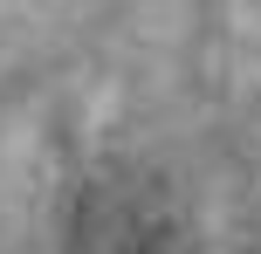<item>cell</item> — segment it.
Returning <instances> with one entry per match:
<instances>
[{
  "mask_svg": "<svg viewBox=\"0 0 261 254\" xmlns=\"http://www.w3.org/2000/svg\"><path fill=\"white\" fill-rule=\"evenodd\" d=\"M76 254H172V220L138 186H90L76 206Z\"/></svg>",
  "mask_w": 261,
  "mask_h": 254,
  "instance_id": "1",
  "label": "cell"
}]
</instances>
